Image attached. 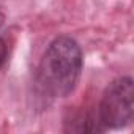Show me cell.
Here are the masks:
<instances>
[{"label":"cell","mask_w":134,"mask_h":134,"mask_svg":"<svg viewBox=\"0 0 134 134\" xmlns=\"http://www.w3.org/2000/svg\"><path fill=\"white\" fill-rule=\"evenodd\" d=\"M66 123V131H73V132H101L106 131L104 126L101 125L98 115L93 117L92 114L81 112L71 117V120L65 121Z\"/></svg>","instance_id":"cell-3"},{"label":"cell","mask_w":134,"mask_h":134,"mask_svg":"<svg viewBox=\"0 0 134 134\" xmlns=\"http://www.w3.org/2000/svg\"><path fill=\"white\" fill-rule=\"evenodd\" d=\"M82 73V51L70 36L55 38L38 66V87L51 98H65L74 92Z\"/></svg>","instance_id":"cell-1"},{"label":"cell","mask_w":134,"mask_h":134,"mask_svg":"<svg viewBox=\"0 0 134 134\" xmlns=\"http://www.w3.org/2000/svg\"><path fill=\"white\" fill-rule=\"evenodd\" d=\"M7 55H8V47H7V43L0 38V68L3 66V63L7 62Z\"/></svg>","instance_id":"cell-4"},{"label":"cell","mask_w":134,"mask_h":134,"mask_svg":"<svg viewBox=\"0 0 134 134\" xmlns=\"http://www.w3.org/2000/svg\"><path fill=\"white\" fill-rule=\"evenodd\" d=\"M98 118L104 129L128 126L134 118V82L131 77H120L104 90Z\"/></svg>","instance_id":"cell-2"}]
</instances>
